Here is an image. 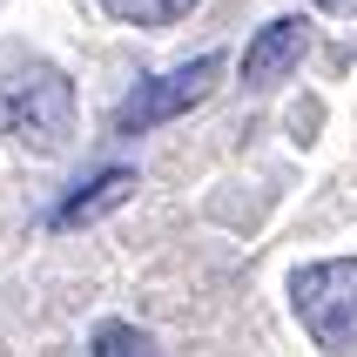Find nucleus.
Returning <instances> with one entry per match:
<instances>
[{
	"instance_id": "obj_1",
	"label": "nucleus",
	"mask_w": 357,
	"mask_h": 357,
	"mask_svg": "<svg viewBox=\"0 0 357 357\" xmlns=\"http://www.w3.org/2000/svg\"><path fill=\"white\" fill-rule=\"evenodd\" d=\"M0 135L27 155H61L75 142V81L20 40H0Z\"/></svg>"
},
{
	"instance_id": "obj_2",
	"label": "nucleus",
	"mask_w": 357,
	"mask_h": 357,
	"mask_svg": "<svg viewBox=\"0 0 357 357\" xmlns=\"http://www.w3.org/2000/svg\"><path fill=\"white\" fill-rule=\"evenodd\" d=\"M290 310L310 344L331 357H357V257H324L290 277Z\"/></svg>"
},
{
	"instance_id": "obj_3",
	"label": "nucleus",
	"mask_w": 357,
	"mask_h": 357,
	"mask_svg": "<svg viewBox=\"0 0 357 357\" xmlns=\"http://www.w3.org/2000/svg\"><path fill=\"white\" fill-rule=\"evenodd\" d=\"M216 81H222V54H196V61H182V68H169V75L135 81V95L115 108V135H149L162 121L189 115L196 101H209Z\"/></svg>"
},
{
	"instance_id": "obj_4",
	"label": "nucleus",
	"mask_w": 357,
	"mask_h": 357,
	"mask_svg": "<svg viewBox=\"0 0 357 357\" xmlns=\"http://www.w3.org/2000/svg\"><path fill=\"white\" fill-rule=\"evenodd\" d=\"M303 54H310V20H303V14L263 20L257 40L243 47V88H277L283 75H297Z\"/></svg>"
},
{
	"instance_id": "obj_5",
	"label": "nucleus",
	"mask_w": 357,
	"mask_h": 357,
	"mask_svg": "<svg viewBox=\"0 0 357 357\" xmlns=\"http://www.w3.org/2000/svg\"><path fill=\"white\" fill-rule=\"evenodd\" d=\"M128 189H135V169H101V176L88 182V189H75V196L61 202V209H54L47 222H54V229H75V222H95L101 209H115V202L128 196Z\"/></svg>"
},
{
	"instance_id": "obj_6",
	"label": "nucleus",
	"mask_w": 357,
	"mask_h": 357,
	"mask_svg": "<svg viewBox=\"0 0 357 357\" xmlns=\"http://www.w3.org/2000/svg\"><path fill=\"white\" fill-rule=\"evenodd\" d=\"M101 7L121 27H176V20L196 14V0H101Z\"/></svg>"
},
{
	"instance_id": "obj_7",
	"label": "nucleus",
	"mask_w": 357,
	"mask_h": 357,
	"mask_svg": "<svg viewBox=\"0 0 357 357\" xmlns=\"http://www.w3.org/2000/svg\"><path fill=\"white\" fill-rule=\"evenodd\" d=\"M88 357H162V344L142 331V324H101L95 331V344H88Z\"/></svg>"
}]
</instances>
